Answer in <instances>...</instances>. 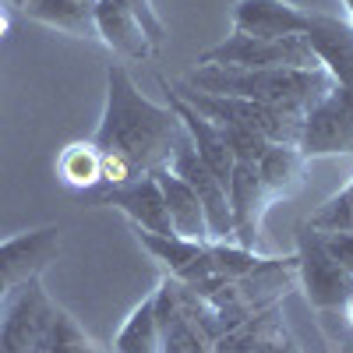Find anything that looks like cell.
Instances as JSON below:
<instances>
[{
    "label": "cell",
    "instance_id": "cell-29",
    "mask_svg": "<svg viewBox=\"0 0 353 353\" xmlns=\"http://www.w3.org/2000/svg\"><path fill=\"white\" fill-rule=\"evenodd\" d=\"M4 36H8V14L0 11V39H4Z\"/></svg>",
    "mask_w": 353,
    "mask_h": 353
},
{
    "label": "cell",
    "instance_id": "cell-8",
    "mask_svg": "<svg viewBox=\"0 0 353 353\" xmlns=\"http://www.w3.org/2000/svg\"><path fill=\"white\" fill-rule=\"evenodd\" d=\"M170 170L181 176V181L198 194L201 209H205V219H209V233L212 241H233V212H230V194H226V184L219 176L205 166L194 152V145L184 141L176 156L170 159Z\"/></svg>",
    "mask_w": 353,
    "mask_h": 353
},
{
    "label": "cell",
    "instance_id": "cell-20",
    "mask_svg": "<svg viewBox=\"0 0 353 353\" xmlns=\"http://www.w3.org/2000/svg\"><path fill=\"white\" fill-rule=\"evenodd\" d=\"M304 166H307V159L297 152V145H269L265 156L258 159L261 188L269 191L272 201L293 198L304 184Z\"/></svg>",
    "mask_w": 353,
    "mask_h": 353
},
{
    "label": "cell",
    "instance_id": "cell-2",
    "mask_svg": "<svg viewBox=\"0 0 353 353\" xmlns=\"http://www.w3.org/2000/svg\"><path fill=\"white\" fill-rule=\"evenodd\" d=\"M191 88L216 96H241L265 106H276L290 117H304L325 99L336 81L325 68H265V71H233V68H198L188 78Z\"/></svg>",
    "mask_w": 353,
    "mask_h": 353
},
{
    "label": "cell",
    "instance_id": "cell-13",
    "mask_svg": "<svg viewBox=\"0 0 353 353\" xmlns=\"http://www.w3.org/2000/svg\"><path fill=\"white\" fill-rule=\"evenodd\" d=\"M230 25L233 32L254 39H290L304 36L307 11L286 4V0H237L230 11Z\"/></svg>",
    "mask_w": 353,
    "mask_h": 353
},
{
    "label": "cell",
    "instance_id": "cell-12",
    "mask_svg": "<svg viewBox=\"0 0 353 353\" xmlns=\"http://www.w3.org/2000/svg\"><path fill=\"white\" fill-rule=\"evenodd\" d=\"M304 43L311 46L314 61L332 74L336 85L353 88V25L346 18L311 11L304 25Z\"/></svg>",
    "mask_w": 353,
    "mask_h": 353
},
{
    "label": "cell",
    "instance_id": "cell-27",
    "mask_svg": "<svg viewBox=\"0 0 353 353\" xmlns=\"http://www.w3.org/2000/svg\"><path fill=\"white\" fill-rule=\"evenodd\" d=\"M248 353H304L301 346H297V339L290 336V329H286V321L272 332V336H265L254 350H248Z\"/></svg>",
    "mask_w": 353,
    "mask_h": 353
},
{
    "label": "cell",
    "instance_id": "cell-15",
    "mask_svg": "<svg viewBox=\"0 0 353 353\" xmlns=\"http://www.w3.org/2000/svg\"><path fill=\"white\" fill-rule=\"evenodd\" d=\"M99 201H103V205H113V209H121V212L131 219V226H138V230L163 233V237H170V233H173L156 173L134 176V181H128V184H117V188H110Z\"/></svg>",
    "mask_w": 353,
    "mask_h": 353
},
{
    "label": "cell",
    "instance_id": "cell-32",
    "mask_svg": "<svg viewBox=\"0 0 353 353\" xmlns=\"http://www.w3.org/2000/svg\"><path fill=\"white\" fill-rule=\"evenodd\" d=\"M88 4H96V0H88Z\"/></svg>",
    "mask_w": 353,
    "mask_h": 353
},
{
    "label": "cell",
    "instance_id": "cell-14",
    "mask_svg": "<svg viewBox=\"0 0 353 353\" xmlns=\"http://www.w3.org/2000/svg\"><path fill=\"white\" fill-rule=\"evenodd\" d=\"M152 301H156V325H159V353H216V343L194 325L191 314L176 301L170 276L159 283Z\"/></svg>",
    "mask_w": 353,
    "mask_h": 353
},
{
    "label": "cell",
    "instance_id": "cell-1",
    "mask_svg": "<svg viewBox=\"0 0 353 353\" xmlns=\"http://www.w3.org/2000/svg\"><path fill=\"white\" fill-rule=\"evenodd\" d=\"M92 141L103 159V184L117 188L170 166L176 149L191 138L181 117L145 99L128 68L113 64L106 71V110Z\"/></svg>",
    "mask_w": 353,
    "mask_h": 353
},
{
    "label": "cell",
    "instance_id": "cell-11",
    "mask_svg": "<svg viewBox=\"0 0 353 353\" xmlns=\"http://www.w3.org/2000/svg\"><path fill=\"white\" fill-rule=\"evenodd\" d=\"M230 212H233V244L258 251L261 244V219L269 212V191L261 188L258 163H237L230 173Z\"/></svg>",
    "mask_w": 353,
    "mask_h": 353
},
{
    "label": "cell",
    "instance_id": "cell-22",
    "mask_svg": "<svg viewBox=\"0 0 353 353\" xmlns=\"http://www.w3.org/2000/svg\"><path fill=\"white\" fill-rule=\"evenodd\" d=\"M57 173H61V181L68 188H96L103 181V159H99V149L96 141H74L68 145V149L61 152V159H57Z\"/></svg>",
    "mask_w": 353,
    "mask_h": 353
},
{
    "label": "cell",
    "instance_id": "cell-31",
    "mask_svg": "<svg viewBox=\"0 0 353 353\" xmlns=\"http://www.w3.org/2000/svg\"><path fill=\"white\" fill-rule=\"evenodd\" d=\"M11 8H25V4H32V0H8Z\"/></svg>",
    "mask_w": 353,
    "mask_h": 353
},
{
    "label": "cell",
    "instance_id": "cell-9",
    "mask_svg": "<svg viewBox=\"0 0 353 353\" xmlns=\"http://www.w3.org/2000/svg\"><path fill=\"white\" fill-rule=\"evenodd\" d=\"M57 233H61L57 226H39V230L18 233L11 241H0V301H4L14 286L36 279L57 258V248H61Z\"/></svg>",
    "mask_w": 353,
    "mask_h": 353
},
{
    "label": "cell",
    "instance_id": "cell-10",
    "mask_svg": "<svg viewBox=\"0 0 353 353\" xmlns=\"http://www.w3.org/2000/svg\"><path fill=\"white\" fill-rule=\"evenodd\" d=\"M134 230L138 244L149 251L156 261L166 265L170 279L184 283L191 290H201L205 283H212V251H209V241H184V237H163V233H149V230Z\"/></svg>",
    "mask_w": 353,
    "mask_h": 353
},
{
    "label": "cell",
    "instance_id": "cell-30",
    "mask_svg": "<svg viewBox=\"0 0 353 353\" xmlns=\"http://www.w3.org/2000/svg\"><path fill=\"white\" fill-rule=\"evenodd\" d=\"M343 8H346V14H350V25H353V0H343Z\"/></svg>",
    "mask_w": 353,
    "mask_h": 353
},
{
    "label": "cell",
    "instance_id": "cell-26",
    "mask_svg": "<svg viewBox=\"0 0 353 353\" xmlns=\"http://www.w3.org/2000/svg\"><path fill=\"white\" fill-rule=\"evenodd\" d=\"M318 237H321V248L329 251V258L339 261L353 276V233H318Z\"/></svg>",
    "mask_w": 353,
    "mask_h": 353
},
{
    "label": "cell",
    "instance_id": "cell-5",
    "mask_svg": "<svg viewBox=\"0 0 353 353\" xmlns=\"http://www.w3.org/2000/svg\"><path fill=\"white\" fill-rule=\"evenodd\" d=\"M57 304L36 279L14 286L0 301V353H43Z\"/></svg>",
    "mask_w": 353,
    "mask_h": 353
},
{
    "label": "cell",
    "instance_id": "cell-24",
    "mask_svg": "<svg viewBox=\"0 0 353 353\" xmlns=\"http://www.w3.org/2000/svg\"><path fill=\"white\" fill-rule=\"evenodd\" d=\"M216 128H219L230 156L237 159V163H258V159L265 156V149L272 145V141H265L261 134H254V131H248V128H233V124H216Z\"/></svg>",
    "mask_w": 353,
    "mask_h": 353
},
{
    "label": "cell",
    "instance_id": "cell-28",
    "mask_svg": "<svg viewBox=\"0 0 353 353\" xmlns=\"http://www.w3.org/2000/svg\"><path fill=\"white\" fill-rule=\"evenodd\" d=\"M343 314H346V321L353 325V290L346 293V301H343Z\"/></svg>",
    "mask_w": 353,
    "mask_h": 353
},
{
    "label": "cell",
    "instance_id": "cell-7",
    "mask_svg": "<svg viewBox=\"0 0 353 353\" xmlns=\"http://www.w3.org/2000/svg\"><path fill=\"white\" fill-rule=\"evenodd\" d=\"M297 276L304 283L307 301L318 311H343L346 293L353 290V276L339 261L329 258V251L321 248L318 230H311L307 223L297 233Z\"/></svg>",
    "mask_w": 353,
    "mask_h": 353
},
{
    "label": "cell",
    "instance_id": "cell-16",
    "mask_svg": "<svg viewBox=\"0 0 353 353\" xmlns=\"http://www.w3.org/2000/svg\"><path fill=\"white\" fill-rule=\"evenodd\" d=\"M159 85L166 88V106H170L176 117H181V124H184V131H188V138H191V145H194L198 159L230 188V173H233V166H237V159L230 156V149H226V141H223L219 128L209 121V117H201L198 110H191V106L170 88L166 78H159Z\"/></svg>",
    "mask_w": 353,
    "mask_h": 353
},
{
    "label": "cell",
    "instance_id": "cell-3",
    "mask_svg": "<svg viewBox=\"0 0 353 353\" xmlns=\"http://www.w3.org/2000/svg\"><path fill=\"white\" fill-rule=\"evenodd\" d=\"M173 92L181 96L191 110H198L201 117H209L212 124L248 128V131L261 134L265 141H272V145H297V138H301V117H290V113H283L276 106L241 99V96L201 92V88H191L188 81H176Z\"/></svg>",
    "mask_w": 353,
    "mask_h": 353
},
{
    "label": "cell",
    "instance_id": "cell-21",
    "mask_svg": "<svg viewBox=\"0 0 353 353\" xmlns=\"http://www.w3.org/2000/svg\"><path fill=\"white\" fill-rule=\"evenodd\" d=\"M110 353H159V325H156V301L152 297H145L131 311L124 329L113 336Z\"/></svg>",
    "mask_w": 353,
    "mask_h": 353
},
{
    "label": "cell",
    "instance_id": "cell-4",
    "mask_svg": "<svg viewBox=\"0 0 353 353\" xmlns=\"http://www.w3.org/2000/svg\"><path fill=\"white\" fill-rule=\"evenodd\" d=\"M198 68H233V71H265V68H321L314 61L311 46L304 36H290V39H254L233 32L223 43L209 46L198 53Z\"/></svg>",
    "mask_w": 353,
    "mask_h": 353
},
{
    "label": "cell",
    "instance_id": "cell-25",
    "mask_svg": "<svg viewBox=\"0 0 353 353\" xmlns=\"http://www.w3.org/2000/svg\"><path fill=\"white\" fill-rule=\"evenodd\" d=\"M121 4L141 21V28H145V36H149L152 46H159V43L166 39V25H163V18L156 14L152 0H121Z\"/></svg>",
    "mask_w": 353,
    "mask_h": 353
},
{
    "label": "cell",
    "instance_id": "cell-17",
    "mask_svg": "<svg viewBox=\"0 0 353 353\" xmlns=\"http://www.w3.org/2000/svg\"><path fill=\"white\" fill-rule=\"evenodd\" d=\"M96 11V32H99V43H106L113 53L128 57V61H145L152 57V43L145 36L141 21L121 4V0H96L92 4Z\"/></svg>",
    "mask_w": 353,
    "mask_h": 353
},
{
    "label": "cell",
    "instance_id": "cell-19",
    "mask_svg": "<svg viewBox=\"0 0 353 353\" xmlns=\"http://www.w3.org/2000/svg\"><path fill=\"white\" fill-rule=\"evenodd\" d=\"M21 14L46 28H57V32H68L74 39H99L96 11L88 0H32V4L21 8Z\"/></svg>",
    "mask_w": 353,
    "mask_h": 353
},
{
    "label": "cell",
    "instance_id": "cell-23",
    "mask_svg": "<svg viewBox=\"0 0 353 353\" xmlns=\"http://www.w3.org/2000/svg\"><path fill=\"white\" fill-rule=\"evenodd\" d=\"M43 353H106L99 350L92 339H88L81 332V325L64 311V307H57L53 314V325H50V336L43 343Z\"/></svg>",
    "mask_w": 353,
    "mask_h": 353
},
{
    "label": "cell",
    "instance_id": "cell-6",
    "mask_svg": "<svg viewBox=\"0 0 353 353\" xmlns=\"http://www.w3.org/2000/svg\"><path fill=\"white\" fill-rule=\"evenodd\" d=\"M297 152L304 159H325V156H353V88L336 85L304 121Z\"/></svg>",
    "mask_w": 353,
    "mask_h": 353
},
{
    "label": "cell",
    "instance_id": "cell-18",
    "mask_svg": "<svg viewBox=\"0 0 353 353\" xmlns=\"http://www.w3.org/2000/svg\"><path fill=\"white\" fill-rule=\"evenodd\" d=\"M156 181H159V191H163V201H166V216H170L173 237H184V241H212L209 219H205V209H201L198 194H194L170 166L156 170Z\"/></svg>",
    "mask_w": 353,
    "mask_h": 353
}]
</instances>
